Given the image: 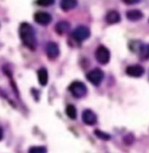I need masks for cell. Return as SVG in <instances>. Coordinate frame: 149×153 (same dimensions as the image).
<instances>
[{
    "mask_svg": "<svg viewBox=\"0 0 149 153\" xmlns=\"http://www.w3.org/2000/svg\"><path fill=\"white\" fill-rule=\"evenodd\" d=\"M19 37L25 46L31 50H35L37 40L35 37V31L31 25L23 23L19 27Z\"/></svg>",
    "mask_w": 149,
    "mask_h": 153,
    "instance_id": "1",
    "label": "cell"
},
{
    "mask_svg": "<svg viewBox=\"0 0 149 153\" xmlns=\"http://www.w3.org/2000/svg\"><path fill=\"white\" fill-rule=\"evenodd\" d=\"M69 91L72 93V95L77 97V98H81L84 96H85L87 92L86 86L85 85L84 83L79 82V81H74L69 86Z\"/></svg>",
    "mask_w": 149,
    "mask_h": 153,
    "instance_id": "2",
    "label": "cell"
},
{
    "mask_svg": "<svg viewBox=\"0 0 149 153\" xmlns=\"http://www.w3.org/2000/svg\"><path fill=\"white\" fill-rule=\"evenodd\" d=\"M110 51L106 47L100 45L97 48L95 51V57L97 61L101 65H106L110 61Z\"/></svg>",
    "mask_w": 149,
    "mask_h": 153,
    "instance_id": "3",
    "label": "cell"
},
{
    "mask_svg": "<svg viewBox=\"0 0 149 153\" xmlns=\"http://www.w3.org/2000/svg\"><path fill=\"white\" fill-rule=\"evenodd\" d=\"M90 35H91L90 30L87 28L86 26H83V25L77 27L72 33L73 38L78 42L85 41V39H87L90 37Z\"/></svg>",
    "mask_w": 149,
    "mask_h": 153,
    "instance_id": "4",
    "label": "cell"
},
{
    "mask_svg": "<svg viewBox=\"0 0 149 153\" xmlns=\"http://www.w3.org/2000/svg\"><path fill=\"white\" fill-rule=\"evenodd\" d=\"M86 78L90 83H92L93 85L98 86L104 78V73L100 69H93L91 71H89L86 75Z\"/></svg>",
    "mask_w": 149,
    "mask_h": 153,
    "instance_id": "5",
    "label": "cell"
},
{
    "mask_svg": "<svg viewBox=\"0 0 149 153\" xmlns=\"http://www.w3.org/2000/svg\"><path fill=\"white\" fill-rule=\"evenodd\" d=\"M34 20L38 25H47L52 22V16L44 11H37L34 14Z\"/></svg>",
    "mask_w": 149,
    "mask_h": 153,
    "instance_id": "6",
    "label": "cell"
},
{
    "mask_svg": "<svg viewBox=\"0 0 149 153\" xmlns=\"http://www.w3.org/2000/svg\"><path fill=\"white\" fill-rule=\"evenodd\" d=\"M126 72L128 76L132 77H140L144 74L145 69L140 65H134L128 66L126 70Z\"/></svg>",
    "mask_w": 149,
    "mask_h": 153,
    "instance_id": "7",
    "label": "cell"
},
{
    "mask_svg": "<svg viewBox=\"0 0 149 153\" xmlns=\"http://www.w3.org/2000/svg\"><path fill=\"white\" fill-rule=\"evenodd\" d=\"M82 120L87 125H93L97 123V116L92 110H85L82 113Z\"/></svg>",
    "mask_w": 149,
    "mask_h": 153,
    "instance_id": "8",
    "label": "cell"
},
{
    "mask_svg": "<svg viewBox=\"0 0 149 153\" xmlns=\"http://www.w3.org/2000/svg\"><path fill=\"white\" fill-rule=\"evenodd\" d=\"M46 51L47 57L50 59H55L59 54V48L56 43H53V42L47 44Z\"/></svg>",
    "mask_w": 149,
    "mask_h": 153,
    "instance_id": "9",
    "label": "cell"
},
{
    "mask_svg": "<svg viewBox=\"0 0 149 153\" xmlns=\"http://www.w3.org/2000/svg\"><path fill=\"white\" fill-rule=\"evenodd\" d=\"M106 20L108 24L110 25H114V24H118L121 21V15L118 11L116 10H111L106 14Z\"/></svg>",
    "mask_w": 149,
    "mask_h": 153,
    "instance_id": "10",
    "label": "cell"
},
{
    "mask_svg": "<svg viewBox=\"0 0 149 153\" xmlns=\"http://www.w3.org/2000/svg\"><path fill=\"white\" fill-rule=\"evenodd\" d=\"M70 24L66 21H61V22H58L55 26V30L58 34L59 35H63L65 34L66 32H68V30H70Z\"/></svg>",
    "mask_w": 149,
    "mask_h": 153,
    "instance_id": "11",
    "label": "cell"
},
{
    "mask_svg": "<svg viewBox=\"0 0 149 153\" xmlns=\"http://www.w3.org/2000/svg\"><path fill=\"white\" fill-rule=\"evenodd\" d=\"M37 78L41 85L46 86L48 83V72L46 68H40L37 71Z\"/></svg>",
    "mask_w": 149,
    "mask_h": 153,
    "instance_id": "12",
    "label": "cell"
},
{
    "mask_svg": "<svg viewBox=\"0 0 149 153\" xmlns=\"http://www.w3.org/2000/svg\"><path fill=\"white\" fill-rule=\"evenodd\" d=\"M77 4H78L77 0H61L60 2V7L65 11L74 9Z\"/></svg>",
    "mask_w": 149,
    "mask_h": 153,
    "instance_id": "13",
    "label": "cell"
},
{
    "mask_svg": "<svg viewBox=\"0 0 149 153\" xmlns=\"http://www.w3.org/2000/svg\"><path fill=\"white\" fill-rule=\"evenodd\" d=\"M127 18L130 21H138L143 18V13L139 10H131L127 12Z\"/></svg>",
    "mask_w": 149,
    "mask_h": 153,
    "instance_id": "14",
    "label": "cell"
},
{
    "mask_svg": "<svg viewBox=\"0 0 149 153\" xmlns=\"http://www.w3.org/2000/svg\"><path fill=\"white\" fill-rule=\"evenodd\" d=\"M138 53H139V57H140V60L145 61V60L149 59V44H147V45L142 44Z\"/></svg>",
    "mask_w": 149,
    "mask_h": 153,
    "instance_id": "15",
    "label": "cell"
},
{
    "mask_svg": "<svg viewBox=\"0 0 149 153\" xmlns=\"http://www.w3.org/2000/svg\"><path fill=\"white\" fill-rule=\"evenodd\" d=\"M65 113L68 116V117H70L71 119H75L77 117V110H76L74 105H67V107L65 109Z\"/></svg>",
    "mask_w": 149,
    "mask_h": 153,
    "instance_id": "16",
    "label": "cell"
},
{
    "mask_svg": "<svg viewBox=\"0 0 149 153\" xmlns=\"http://www.w3.org/2000/svg\"><path fill=\"white\" fill-rule=\"evenodd\" d=\"M47 149L45 146H33L31 147L28 153H46Z\"/></svg>",
    "mask_w": 149,
    "mask_h": 153,
    "instance_id": "17",
    "label": "cell"
},
{
    "mask_svg": "<svg viewBox=\"0 0 149 153\" xmlns=\"http://www.w3.org/2000/svg\"><path fill=\"white\" fill-rule=\"evenodd\" d=\"M141 45H142V44L139 41H132L129 44V47L134 52H138Z\"/></svg>",
    "mask_w": 149,
    "mask_h": 153,
    "instance_id": "18",
    "label": "cell"
},
{
    "mask_svg": "<svg viewBox=\"0 0 149 153\" xmlns=\"http://www.w3.org/2000/svg\"><path fill=\"white\" fill-rule=\"evenodd\" d=\"M94 133L95 135L99 137V138H100V139H103V140H109L110 139V135H108L107 133H105V132H103L101 131H100V130H96L95 131H94Z\"/></svg>",
    "mask_w": 149,
    "mask_h": 153,
    "instance_id": "19",
    "label": "cell"
},
{
    "mask_svg": "<svg viewBox=\"0 0 149 153\" xmlns=\"http://www.w3.org/2000/svg\"><path fill=\"white\" fill-rule=\"evenodd\" d=\"M54 4V0H37V4L39 6H51Z\"/></svg>",
    "mask_w": 149,
    "mask_h": 153,
    "instance_id": "20",
    "label": "cell"
},
{
    "mask_svg": "<svg viewBox=\"0 0 149 153\" xmlns=\"http://www.w3.org/2000/svg\"><path fill=\"white\" fill-rule=\"evenodd\" d=\"M140 0H123V2H124L126 4H129V5L138 4V3H140Z\"/></svg>",
    "mask_w": 149,
    "mask_h": 153,
    "instance_id": "21",
    "label": "cell"
},
{
    "mask_svg": "<svg viewBox=\"0 0 149 153\" xmlns=\"http://www.w3.org/2000/svg\"><path fill=\"white\" fill-rule=\"evenodd\" d=\"M3 136H4V133H3V130L0 128V141L2 140V138H3Z\"/></svg>",
    "mask_w": 149,
    "mask_h": 153,
    "instance_id": "22",
    "label": "cell"
}]
</instances>
